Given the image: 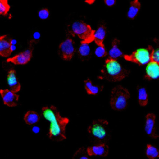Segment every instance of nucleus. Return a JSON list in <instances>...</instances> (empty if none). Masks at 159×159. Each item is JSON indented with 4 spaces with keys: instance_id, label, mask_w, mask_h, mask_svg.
I'll list each match as a JSON object with an SVG mask.
<instances>
[{
    "instance_id": "a211bd4d",
    "label": "nucleus",
    "mask_w": 159,
    "mask_h": 159,
    "mask_svg": "<svg viewBox=\"0 0 159 159\" xmlns=\"http://www.w3.org/2000/svg\"><path fill=\"white\" fill-rule=\"evenodd\" d=\"M84 88L88 94L96 95L102 89V86L93 85L90 79L88 78L84 81Z\"/></svg>"
},
{
    "instance_id": "bb28decb",
    "label": "nucleus",
    "mask_w": 159,
    "mask_h": 159,
    "mask_svg": "<svg viewBox=\"0 0 159 159\" xmlns=\"http://www.w3.org/2000/svg\"><path fill=\"white\" fill-rule=\"evenodd\" d=\"M49 15H50L49 11L47 8H43L40 9L38 12V16L39 18L42 20L47 19L49 17Z\"/></svg>"
},
{
    "instance_id": "9b49d317",
    "label": "nucleus",
    "mask_w": 159,
    "mask_h": 159,
    "mask_svg": "<svg viewBox=\"0 0 159 159\" xmlns=\"http://www.w3.org/2000/svg\"><path fill=\"white\" fill-rule=\"evenodd\" d=\"M155 115L153 113H148L146 116V120L145 124V131L146 134L152 138L156 139L158 135L155 131Z\"/></svg>"
},
{
    "instance_id": "20e7f679",
    "label": "nucleus",
    "mask_w": 159,
    "mask_h": 159,
    "mask_svg": "<svg viewBox=\"0 0 159 159\" xmlns=\"http://www.w3.org/2000/svg\"><path fill=\"white\" fill-rule=\"evenodd\" d=\"M108 124L109 123L107 120L98 119L93 121L89 126L88 131L95 142L102 143L108 139L109 137Z\"/></svg>"
},
{
    "instance_id": "7c9ffc66",
    "label": "nucleus",
    "mask_w": 159,
    "mask_h": 159,
    "mask_svg": "<svg viewBox=\"0 0 159 159\" xmlns=\"http://www.w3.org/2000/svg\"><path fill=\"white\" fill-rule=\"evenodd\" d=\"M17 43V41L15 39H11V45H16Z\"/></svg>"
},
{
    "instance_id": "b1692460",
    "label": "nucleus",
    "mask_w": 159,
    "mask_h": 159,
    "mask_svg": "<svg viewBox=\"0 0 159 159\" xmlns=\"http://www.w3.org/2000/svg\"><path fill=\"white\" fill-rule=\"evenodd\" d=\"M10 9L7 0H0V16H6Z\"/></svg>"
},
{
    "instance_id": "7ed1b4c3",
    "label": "nucleus",
    "mask_w": 159,
    "mask_h": 159,
    "mask_svg": "<svg viewBox=\"0 0 159 159\" xmlns=\"http://www.w3.org/2000/svg\"><path fill=\"white\" fill-rule=\"evenodd\" d=\"M68 31L73 37H79L81 39V43L89 44L94 40V30L89 24L83 21L73 22L68 26Z\"/></svg>"
},
{
    "instance_id": "4be33fe9",
    "label": "nucleus",
    "mask_w": 159,
    "mask_h": 159,
    "mask_svg": "<svg viewBox=\"0 0 159 159\" xmlns=\"http://www.w3.org/2000/svg\"><path fill=\"white\" fill-rule=\"evenodd\" d=\"M146 155L149 159H155L159 156L158 150L153 145L147 144L146 147Z\"/></svg>"
},
{
    "instance_id": "6e6552de",
    "label": "nucleus",
    "mask_w": 159,
    "mask_h": 159,
    "mask_svg": "<svg viewBox=\"0 0 159 159\" xmlns=\"http://www.w3.org/2000/svg\"><path fill=\"white\" fill-rule=\"evenodd\" d=\"M33 42L30 41L29 47L25 51L19 53L12 58H7L6 61L11 62L15 65H25L27 64L32 57L33 51Z\"/></svg>"
},
{
    "instance_id": "a878e982",
    "label": "nucleus",
    "mask_w": 159,
    "mask_h": 159,
    "mask_svg": "<svg viewBox=\"0 0 159 159\" xmlns=\"http://www.w3.org/2000/svg\"><path fill=\"white\" fill-rule=\"evenodd\" d=\"M150 61L157 63L159 62V49H154L153 47L151 49L150 52Z\"/></svg>"
},
{
    "instance_id": "cd10ccee",
    "label": "nucleus",
    "mask_w": 159,
    "mask_h": 159,
    "mask_svg": "<svg viewBox=\"0 0 159 159\" xmlns=\"http://www.w3.org/2000/svg\"><path fill=\"white\" fill-rule=\"evenodd\" d=\"M40 34L38 32H35L34 33V35H33V40H32L31 41L34 43L35 41L36 40H39V39H40Z\"/></svg>"
},
{
    "instance_id": "ddd939ff",
    "label": "nucleus",
    "mask_w": 159,
    "mask_h": 159,
    "mask_svg": "<svg viewBox=\"0 0 159 159\" xmlns=\"http://www.w3.org/2000/svg\"><path fill=\"white\" fill-rule=\"evenodd\" d=\"M11 38L7 35L0 36V55L4 57L10 56L12 53L11 50Z\"/></svg>"
},
{
    "instance_id": "dca6fc26",
    "label": "nucleus",
    "mask_w": 159,
    "mask_h": 159,
    "mask_svg": "<svg viewBox=\"0 0 159 159\" xmlns=\"http://www.w3.org/2000/svg\"><path fill=\"white\" fill-rule=\"evenodd\" d=\"M106 36V28L101 25L94 33V40L98 46H104L103 42Z\"/></svg>"
},
{
    "instance_id": "412c9836",
    "label": "nucleus",
    "mask_w": 159,
    "mask_h": 159,
    "mask_svg": "<svg viewBox=\"0 0 159 159\" xmlns=\"http://www.w3.org/2000/svg\"><path fill=\"white\" fill-rule=\"evenodd\" d=\"M78 56L82 60H87L91 55L90 47L88 43H81V45L78 49Z\"/></svg>"
},
{
    "instance_id": "f3484780",
    "label": "nucleus",
    "mask_w": 159,
    "mask_h": 159,
    "mask_svg": "<svg viewBox=\"0 0 159 159\" xmlns=\"http://www.w3.org/2000/svg\"><path fill=\"white\" fill-rule=\"evenodd\" d=\"M140 3L139 0H132L130 2V7L127 12V17L134 19L140 9Z\"/></svg>"
},
{
    "instance_id": "39448f33",
    "label": "nucleus",
    "mask_w": 159,
    "mask_h": 159,
    "mask_svg": "<svg viewBox=\"0 0 159 159\" xmlns=\"http://www.w3.org/2000/svg\"><path fill=\"white\" fill-rule=\"evenodd\" d=\"M130 98L129 91L123 86L119 85L114 87L110 98V105L113 109L121 111L126 108L127 101Z\"/></svg>"
},
{
    "instance_id": "c756f323",
    "label": "nucleus",
    "mask_w": 159,
    "mask_h": 159,
    "mask_svg": "<svg viewBox=\"0 0 159 159\" xmlns=\"http://www.w3.org/2000/svg\"><path fill=\"white\" fill-rule=\"evenodd\" d=\"M40 128H39L38 126H36V125L33 126V127H32V132H33L34 133H35V134L39 133V132H40Z\"/></svg>"
},
{
    "instance_id": "4468645a",
    "label": "nucleus",
    "mask_w": 159,
    "mask_h": 159,
    "mask_svg": "<svg viewBox=\"0 0 159 159\" xmlns=\"http://www.w3.org/2000/svg\"><path fill=\"white\" fill-rule=\"evenodd\" d=\"M7 81L11 91L17 93L20 91L21 87L20 84L17 78L16 73L14 69H11L8 71Z\"/></svg>"
},
{
    "instance_id": "0eeeda50",
    "label": "nucleus",
    "mask_w": 159,
    "mask_h": 159,
    "mask_svg": "<svg viewBox=\"0 0 159 159\" xmlns=\"http://www.w3.org/2000/svg\"><path fill=\"white\" fill-rule=\"evenodd\" d=\"M58 50L59 55L62 59L66 61L71 60L75 53L73 40L71 38L68 37L60 44Z\"/></svg>"
},
{
    "instance_id": "5701e85b",
    "label": "nucleus",
    "mask_w": 159,
    "mask_h": 159,
    "mask_svg": "<svg viewBox=\"0 0 159 159\" xmlns=\"http://www.w3.org/2000/svg\"><path fill=\"white\" fill-rule=\"evenodd\" d=\"M73 159H91L87 154L84 147H81L79 148L73 155Z\"/></svg>"
},
{
    "instance_id": "f8f14e48",
    "label": "nucleus",
    "mask_w": 159,
    "mask_h": 159,
    "mask_svg": "<svg viewBox=\"0 0 159 159\" xmlns=\"http://www.w3.org/2000/svg\"><path fill=\"white\" fill-rule=\"evenodd\" d=\"M146 75L145 78L150 80H156L159 77V64L158 63L150 61L147 64L145 68Z\"/></svg>"
},
{
    "instance_id": "393cba45",
    "label": "nucleus",
    "mask_w": 159,
    "mask_h": 159,
    "mask_svg": "<svg viewBox=\"0 0 159 159\" xmlns=\"http://www.w3.org/2000/svg\"><path fill=\"white\" fill-rule=\"evenodd\" d=\"M107 52L104 46H98L95 50V55L99 58L104 57L107 55Z\"/></svg>"
},
{
    "instance_id": "2eb2a0df",
    "label": "nucleus",
    "mask_w": 159,
    "mask_h": 159,
    "mask_svg": "<svg viewBox=\"0 0 159 159\" xmlns=\"http://www.w3.org/2000/svg\"><path fill=\"white\" fill-rule=\"evenodd\" d=\"M120 41L115 38L112 42V48L109 51L108 55L109 58H113V59H117L119 57H121L124 56L123 52L119 48V45Z\"/></svg>"
},
{
    "instance_id": "f03ea898",
    "label": "nucleus",
    "mask_w": 159,
    "mask_h": 159,
    "mask_svg": "<svg viewBox=\"0 0 159 159\" xmlns=\"http://www.w3.org/2000/svg\"><path fill=\"white\" fill-rule=\"evenodd\" d=\"M101 73L103 78L117 82L122 80L128 75L129 71L124 69L116 59L108 58L105 61Z\"/></svg>"
},
{
    "instance_id": "c85d7f7f",
    "label": "nucleus",
    "mask_w": 159,
    "mask_h": 159,
    "mask_svg": "<svg viewBox=\"0 0 159 159\" xmlns=\"http://www.w3.org/2000/svg\"><path fill=\"white\" fill-rule=\"evenodd\" d=\"M104 3L107 6H112L116 4V0H104Z\"/></svg>"
},
{
    "instance_id": "f257e3e1",
    "label": "nucleus",
    "mask_w": 159,
    "mask_h": 159,
    "mask_svg": "<svg viewBox=\"0 0 159 159\" xmlns=\"http://www.w3.org/2000/svg\"><path fill=\"white\" fill-rule=\"evenodd\" d=\"M42 114L43 117L50 123L48 132L49 138L57 142L65 139V129L69 119L61 117L54 106L43 107Z\"/></svg>"
},
{
    "instance_id": "aec40b11",
    "label": "nucleus",
    "mask_w": 159,
    "mask_h": 159,
    "mask_svg": "<svg viewBox=\"0 0 159 159\" xmlns=\"http://www.w3.org/2000/svg\"><path fill=\"white\" fill-rule=\"evenodd\" d=\"M40 119L39 115L35 111H27L24 117V120L26 124L29 125H32L37 123Z\"/></svg>"
},
{
    "instance_id": "423d86ee",
    "label": "nucleus",
    "mask_w": 159,
    "mask_h": 159,
    "mask_svg": "<svg viewBox=\"0 0 159 159\" xmlns=\"http://www.w3.org/2000/svg\"><path fill=\"white\" fill-rule=\"evenodd\" d=\"M152 47L148 46L147 48H139L133 52L130 55H124V58L139 65H147L150 61V52Z\"/></svg>"
},
{
    "instance_id": "9d476101",
    "label": "nucleus",
    "mask_w": 159,
    "mask_h": 159,
    "mask_svg": "<svg viewBox=\"0 0 159 159\" xmlns=\"http://www.w3.org/2000/svg\"><path fill=\"white\" fill-rule=\"evenodd\" d=\"M87 154L89 156L106 157L109 152V147L104 143L88 147L86 149Z\"/></svg>"
},
{
    "instance_id": "6ab92c4d",
    "label": "nucleus",
    "mask_w": 159,
    "mask_h": 159,
    "mask_svg": "<svg viewBox=\"0 0 159 159\" xmlns=\"http://www.w3.org/2000/svg\"><path fill=\"white\" fill-rule=\"evenodd\" d=\"M137 92L139 104L142 106H146L148 101V94L146 88L143 86H138Z\"/></svg>"
},
{
    "instance_id": "1a4fd4ad",
    "label": "nucleus",
    "mask_w": 159,
    "mask_h": 159,
    "mask_svg": "<svg viewBox=\"0 0 159 159\" xmlns=\"http://www.w3.org/2000/svg\"><path fill=\"white\" fill-rule=\"evenodd\" d=\"M0 94L4 104L9 107H15L17 105L19 96L16 94V93L6 89H0Z\"/></svg>"
}]
</instances>
